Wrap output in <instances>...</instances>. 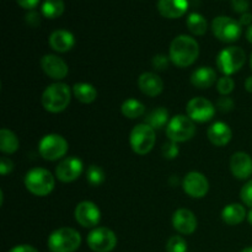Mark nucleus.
I'll return each mask as SVG.
<instances>
[{"label": "nucleus", "instance_id": "nucleus-19", "mask_svg": "<svg viewBox=\"0 0 252 252\" xmlns=\"http://www.w3.org/2000/svg\"><path fill=\"white\" fill-rule=\"evenodd\" d=\"M189 0H159L158 10L160 15L167 19H177L186 14Z\"/></svg>", "mask_w": 252, "mask_h": 252}, {"label": "nucleus", "instance_id": "nucleus-6", "mask_svg": "<svg viewBox=\"0 0 252 252\" xmlns=\"http://www.w3.org/2000/svg\"><path fill=\"white\" fill-rule=\"evenodd\" d=\"M155 142H157L155 129H153L147 123L137 125L130 132V147H132L133 152L138 155H145L152 152Z\"/></svg>", "mask_w": 252, "mask_h": 252}, {"label": "nucleus", "instance_id": "nucleus-27", "mask_svg": "<svg viewBox=\"0 0 252 252\" xmlns=\"http://www.w3.org/2000/svg\"><path fill=\"white\" fill-rule=\"evenodd\" d=\"M186 25L189 27V31L196 36H203L208 29V22L203 15L198 14V12H192L189 15L186 20Z\"/></svg>", "mask_w": 252, "mask_h": 252}, {"label": "nucleus", "instance_id": "nucleus-7", "mask_svg": "<svg viewBox=\"0 0 252 252\" xmlns=\"http://www.w3.org/2000/svg\"><path fill=\"white\" fill-rule=\"evenodd\" d=\"M196 133L194 122L185 115H177L170 120L166 127V135L175 143H184L192 139Z\"/></svg>", "mask_w": 252, "mask_h": 252}, {"label": "nucleus", "instance_id": "nucleus-17", "mask_svg": "<svg viewBox=\"0 0 252 252\" xmlns=\"http://www.w3.org/2000/svg\"><path fill=\"white\" fill-rule=\"evenodd\" d=\"M230 170L235 179H249L252 175V158L248 153H234L230 159Z\"/></svg>", "mask_w": 252, "mask_h": 252}, {"label": "nucleus", "instance_id": "nucleus-9", "mask_svg": "<svg viewBox=\"0 0 252 252\" xmlns=\"http://www.w3.org/2000/svg\"><path fill=\"white\" fill-rule=\"evenodd\" d=\"M240 22L236 21L235 19L229 16H217L212 22V31L214 36L221 42L231 43L240 38L241 29Z\"/></svg>", "mask_w": 252, "mask_h": 252}, {"label": "nucleus", "instance_id": "nucleus-23", "mask_svg": "<svg viewBox=\"0 0 252 252\" xmlns=\"http://www.w3.org/2000/svg\"><path fill=\"white\" fill-rule=\"evenodd\" d=\"M246 218V209L239 203H231L221 212V219L228 225H238Z\"/></svg>", "mask_w": 252, "mask_h": 252}, {"label": "nucleus", "instance_id": "nucleus-14", "mask_svg": "<svg viewBox=\"0 0 252 252\" xmlns=\"http://www.w3.org/2000/svg\"><path fill=\"white\" fill-rule=\"evenodd\" d=\"M83 161L79 158L69 157L57 165L56 176L62 182H73L83 174Z\"/></svg>", "mask_w": 252, "mask_h": 252}, {"label": "nucleus", "instance_id": "nucleus-30", "mask_svg": "<svg viewBox=\"0 0 252 252\" xmlns=\"http://www.w3.org/2000/svg\"><path fill=\"white\" fill-rule=\"evenodd\" d=\"M106 175L105 171L97 165H91L86 171V180L91 186H100L105 182Z\"/></svg>", "mask_w": 252, "mask_h": 252}, {"label": "nucleus", "instance_id": "nucleus-18", "mask_svg": "<svg viewBox=\"0 0 252 252\" xmlns=\"http://www.w3.org/2000/svg\"><path fill=\"white\" fill-rule=\"evenodd\" d=\"M138 88L140 89V91L144 95L155 97V96L160 95L162 93L164 83H162L161 78L158 74L147 71V73H143L138 78Z\"/></svg>", "mask_w": 252, "mask_h": 252}, {"label": "nucleus", "instance_id": "nucleus-24", "mask_svg": "<svg viewBox=\"0 0 252 252\" xmlns=\"http://www.w3.org/2000/svg\"><path fill=\"white\" fill-rule=\"evenodd\" d=\"M73 94L81 103H91L97 97V90L89 83H76L73 86Z\"/></svg>", "mask_w": 252, "mask_h": 252}, {"label": "nucleus", "instance_id": "nucleus-40", "mask_svg": "<svg viewBox=\"0 0 252 252\" xmlns=\"http://www.w3.org/2000/svg\"><path fill=\"white\" fill-rule=\"evenodd\" d=\"M16 1L20 6L27 10L34 9L39 4V0H16Z\"/></svg>", "mask_w": 252, "mask_h": 252}, {"label": "nucleus", "instance_id": "nucleus-29", "mask_svg": "<svg viewBox=\"0 0 252 252\" xmlns=\"http://www.w3.org/2000/svg\"><path fill=\"white\" fill-rule=\"evenodd\" d=\"M65 9L63 0H44L41 6V12L47 19H57L62 16Z\"/></svg>", "mask_w": 252, "mask_h": 252}, {"label": "nucleus", "instance_id": "nucleus-42", "mask_svg": "<svg viewBox=\"0 0 252 252\" xmlns=\"http://www.w3.org/2000/svg\"><path fill=\"white\" fill-rule=\"evenodd\" d=\"M239 22H240L241 26H251L252 24V14L250 12H245V14H243L240 16V20H239Z\"/></svg>", "mask_w": 252, "mask_h": 252}, {"label": "nucleus", "instance_id": "nucleus-43", "mask_svg": "<svg viewBox=\"0 0 252 252\" xmlns=\"http://www.w3.org/2000/svg\"><path fill=\"white\" fill-rule=\"evenodd\" d=\"M245 89L249 93H252V76H249L245 81Z\"/></svg>", "mask_w": 252, "mask_h": 252}, {"label": "nucleus", "instance_id": "nucleus-46", "mask_svg": "<svg viewBox=\"0 0 252 252\" xmlns=\"http://www.w3.org/2000/svg\"><path fill=\"white\" fill-rule=\"evenodd\" d=\"M241 252H252V248H246V249H244L243 251Z\"/></svg>", "mask_w": 252, "mask_h": 252}, {"label": "nucleus", "instance_id": "nucleus-15", "mask_svg": "<svg viewBox=\"0 0 252 252\" xmlns=\"http://www.w3.org/2000/svg\"><path fill=\"white\" fill-rule=\"evenodd\" d=\"M41 68L44 74L53 80H62L69 73L68 64L54 54H46L42 57Z\"/></svg>", "mask_w": 252, "mask_h": 252}, {"label": "nucleus", "instance_id": "nucleus-12", "mask_svg": "<svg viewBox=\"0 0 252 252\" xmlns=\"http://www.w3.org/2000/svg\"><path fill=\"white\" fill-rule=\"evenodd\" d=\"M75 220L84 228H94L98 225L101 220V211L94 202L83 201L76 206Z\"/></svg>", "mask_w": 252, "mask_h": 252}, {"label": "nucleus", "instance_id": "nucleus-22", "mask_svg": "<svg viewBox=\"0 0 252 252\" xmlns=\"http://www.w3.org/2000/svg\"><path fill=\"white\" fill-rule=\"evenodd\" d=\"M217 81V73L211 66H201L191 75V84L197 89H208Z\"/></svg>", "mask_w": 252, "mask_h": 252}, {"label": "nucleus", "instance_id": "nucleus-1", "mask_svg": "<svg viewBox=\"0 0 252 252\" xmlns=\"http://www.w3.org/2000/svg\"><path fill=\"white\" fill-rule=\"evenodd\" d=\"M199 56V44L193 37L180 34L170 44V61L179 68L192 65Z\"/></svg>", "mask_w": 252, "mask_h": 252}, {"label": "nucleus", "instance_id": "nucleus-45", "mask_svg": "<svg viewBox=\"0 0 252 252\" xmlns=\"http://www.w3.org/2000/svg\"><path fill=\"white\" fill-rule=\"evenodd\" d=\"M248 220H249V223H250L251 225H252V208H251V211L249 212V214H248Z\"/></svg>", "mask_w": 252, "mask_h": 252}, {"label": "nucleus", "instance_id": "nucleus-26", "mask_svg": "<svg viewBox=\"0 0 252 252\" xmlns=\"http://www.w3.org/2000/svg\"><path fill=\"white\" fill-rule=\"evenodd\" d=\"M19 138L12 130L2 128L0 130V150L4 154H14L19 149Z\"/></svg>", "mask_w": 252, "mask_h": 252}, {"label": "nucleus", "instance_id": "nucleus-44", "mask_svg": "<svg viewBox=\"0 0 252 252\" xmlns=\"http://www.w3.org/2000/svg\"><path fill=\"white\" fill-rule=\"evenodd\" d=\"M246 38H248V41L252 43V25L251 26H249L248 31H246Z\"/></svg>", "mask_w": 252, "mask_h": 252}, {"label": "nucleus", "instance_id": "nucleus-8", "mask_svg": "<svg viewBox=\"0 0 252 252\" xmlns=\"http://www.w3.org/2000/svg\"><path fill=\"white\" fill-rule=\"evenodd\" d=\"M68 142L61 134L51 133L47 134L39 140L38 152L43 159L54 161V160L62 159L68 152Z\"/></svg>", "mask_w": 252, "mask_h": 252}, {"label": "nucleus", "instance_id": "nucleus-25", "mask_svg": "<svg viewBox=\"0 0 252 252\" xmlns=\"http://www.w3.org/2000/svg\"><path fill=\"white\" fill-rule=\"evenodd\" d=\"M169 111L165 107H157L155 110L150 111L145 118V123L153 128V129H161L166 125H169Z\"/></svg>", "mask_w": 252, "mask_h": 252}, {"label": "nucleus", "instance_id": "nucleus-21", "mask_svg": "<svg viewBox=\"0 0 252 252\" xmlns=\"http://www.w3.org/2000/svg\"><path fill=\"white\" fill-rule=\"evenodd\" d=\"M207 137L209 142L216 147H224L233 138V132L230 127L224 122H216L207 130Z\"/></svg>", "mask_w": 252, "mask_h": 252}, {"label": "nucleus", "instance_id": "nucleus-38", "mask_svg": "<svg viewBox=\"0 0 252 252\" xmlns=\"http://www.w3.org/2000/svg\"><path fill=\"white\" fill-rule=\"evenodd\" d=\"M12 170H14V162L6 157L1 158V160H0V174L5 176L9 172H11Z\"/></svg>", "mask_w": 252, "mask_h": 252}, {"label": "nucleus", "instance_id": "nucleus-39", "mask_svg": "<svg viewBox=\"0 0 252 252\" xmlns=\"http://www.w3.org/2000/svg\"><path fill=\"white\" fill-rule=\"evenodd\" d=\"M26 22L27 25L32 27H37L38 25H41V16L37 11H30L26 15Z\"/></svg>", "mask_w": 252, "mask_h": 252}, {"label": "nucleus", "instance_id": "nucleus-41", "mask_svg": "<svg viewBox=\"0 0 252 252\" xmlns=\"http://www.w3.org/2000/svg\"><path fill=\"white\" fill-rule=\"evenodd\" d=\"M9 252H38L31 245H19L12 248Z\"/></svg>", "mask_w": 252, "mask_h": 252}, {"label": "nucleus", "instance_id": "nucleus-35", "mask_svg": "<svg viewBox=\"0 0 252 252\" xmlns=\"http://www.w3.org/2000/svg\"><path fill=\"white\" fill-rule=\"evenodd\" d=\"M217 108L223 113L230 112L234 108V101L230 97H228V96H221L217 101Z\"/></svg>", "mask_w": 252, "mask_h": 252}, {"label": "nucleus", "instance_id": "nucleus-28", "mask_svg": "<svg viewBox=\"0 0 252 252\" xmlns=\"http://www.w3.org/2000/svg\"><path fill=\"white\" fill-rule=\"evenodd\" d=\"M121 111L125 117L129 120H135L138 117H142L145 112V106L140 101L135 98H128L121 106Z\"/></svg>", "mask_w": 252, "mask_h": 252}, {"label": "nucleus", "instance_id": "nucleus-16", "mask_svg": "<svg viewBox=\"0 0 252 252\" xmlns=\"http://www.w3.org/2000/svg\"><path fill=\"white\" fill-rule=\"evenodd\" d=\"M172 225L182 235H191L197 229V218L189 209H177L172 216Z\"/></svg>", "mask_w": 252, "mask_h": 252}, {"label": "nucleus", "instance_id": "nucleus-10", "mask_svg": "<svg viewBox=\"0 0 252 252\" xmlns=\"http://www.w3.org/2000/svg\"><path fill=\"white\" fill-rule=\"evenodd\" d=\"M88 245L94 252H111L117 245V236L111 229L101 226L90 231Z\"/></svg>", "mask_w": 252, "mask_h": 252}, {"label": "nucleus", "instance_id": "nucleus-3", "mask_svg": "<svg viewBox=\"0 0 252 252\" xmlns=\"http://www.w3.org/2000/svg\"><path fill=\"white\" fill-rule=\"evenodd\" d=\"M25 186L30 193L38 197L48 196L56 186V180L51 171L43 167L31 169L25 176Z\"/></svg>", "mask_w": 252, "mask_h": 252}, {"label": "nucleus", "instance_id": "nucleus-11", "mask_svg": "<svg viewBox=\"0 0 252 252\" xmlns=\"http://www.w3.org/2000/svg\"><path fill=\"white\" fill-rule=\"evenodd\" d=\"M187 116L193 122L204 123L211 121L216 115V106L204 97H193L186 106Z\"/></svg>", "mask_w": 252, "mask_h": 252}, {"label": "nucleus", "instance_id": "nucleus-47", "mask_svg": "<svg viewBox=\"0 0 252 252\" xmlns=\"http://www.w3.org/2000/svg\"><path fill=\"white\" fill-rule=\"evenodd\" d=\"M250 65H251V69H252V54H251V58H250Z\"/></svg>", "mask_w": 252, "mask_h": 252}, {"label": "nucleus", "instance_id": "nucleus-2", "mask_svg": "<svg viewBox=\"0 0 252 252\" xmlns=\"http://www.w3.org/2000/svg\"><path fill=\"white\" fill-rule=\"evenodd\" d=\"M71 100V90L66 84L54 83L47 86L42 94V106L51 113H59L65 110Z\"/></svg>", "mask_w": 252, "mask_h": 252}, {"label": "nucleus", "instance_id": "nucleus-13", "mask_svg": "<svg viewBox=\"0 0 252 252\" xmlns=\"http://www.w3.org/2000/svg\"><path fill=\"white\" fill-rule=\"evenodd\" d=\"M184 191L192 198H203L209 191V182L203 174L191 171L182 181Z\"/></svg>", "mask_w": 252, "mask_h": 252}, {"label": "nucleus", "instance_id": "nucleus-4", "mask_svg": "<svg viewBox=\"0 0 252 252\" xmlns=\"http://www.w3.org/2000/svg\"><path fill=\"white\" fill-rule=\"evenodd\" d=\"M80 244V234L73 228H59L48 238V248L52 252H75Z\"/></svg>", "mask_w": 252, "mask_h": 252}, {"label": "nucleus", "instance_id": "nucleus-5", "mask_svg": "<svg viewBox=\"0 0 252 252\" xmlns=\"http://www.w3.org/2000/svg\"><path fill=\"white\" fill-rule=\"evenodd\" d=\"M246 62V53L240 47L231 46L224 48L217 57V68L225 76H230L240 70Z\"/></svg>", "mask_w": 252, "mask_h": 252}, {"label": "nucleus", "instance_id": "nucleus-37", "mask_svg": "<svg viewBox=\"0 0 252 252\" xmlns=\"http://www.w3.org/2000/svg\"><path fill=\"white\" fill-rule=\"evenodd\" d=\"M231 6L234 11L243 15L248 12L250 4H249V0H231Z\"/></svg>", "mask_w": 252, "mask_h": 252}, {"label": "nucleus", "instance_id": "nucleus-31", "mask_svg": "<svg viewBox=\"0 0 252 252\" xmlns=\"http://www.w3.org/2000/svg\"><path fill=\"white\" fill-rule=\"evenodd\" d=\"M166 252H187V243L182 236L174 235L167 240Z\"/></svg>", "mask_w": 252, "mask_h": 252}, {"label": "nucleus", "instance_id": "nucleus-32", "mask_svg": "<svg viewBox=\"0 0 252 252\" xmlns=\"http://www.w3.org/2000/svg\"><path fill=\"white\" fill-rule=\"evenodd\" d=\"M234 88H235V81L230 76L224 75L223 78L217 81V89L221 96H228L229 94L233 93Z\"/></svg>", "mask_w": 252, "mask_h": 252}, {"label": "nucleus", "instance_id": "nucleus-20", "mask_svg": "<svg viewBox=\"0 0 252 252\" xmlns=\"http://www.w3.org/2000/svg\"><path fill=\"white\" fill-rule=\"evenodd\" d=\"M48 43L52 49L59 53H65L70 51L75 44V37L71 32L66 30H56L51 33L48 38Z\"/></svg>", "mask_w": 252, "mask_h": 252}, {"label": "nucleus", "instance_id": "nucleus-34", "mask_svg": "<svg viewBox=\"0 0 252 252\" xmlns=\"http://www.w3.org/2000/svg\"><path fill=\"white\" fill-rule=\"evenodd\" d=\"M240 197L241 201L244 202V204H246L248 207L252 208V179L249 180L244 187L240 191Z\"/></svg>", "mask_w": 252, "mask_h": 252}, {"label": "nucleus", "instance_id": "nucleus-36", "mask_svg": "<svg viewBox=\"0 0 252 252\" xmlns=\"http://www.w3.org/2000/svg\"><path fill=\"white\" fill-rule=\"evenodd\" d=\"M169 59L170 57H166L165 54H157L153 58L152 64L157 70H165L166 68H169Z\"/></svg>", "mask_w": 252, "mask_h": 252}, {"label": "nucleus", "instance_id": "nucleus-33", "mask_svg": "<svg viewBox=\"0 0 252 252\" xmlns=\"http://www.w3.org/2000/svg\"><path fill=\"white\" fill-rule=\"evenodd\" d=\"M161 153H162V157H164L165 159H169V160L175 159L180 153L179 145H177V143L170 140V142L165 143V144L162 145Z\"/></svg>", "mask_w": 252, "mask_h": 252}]
</instances>
